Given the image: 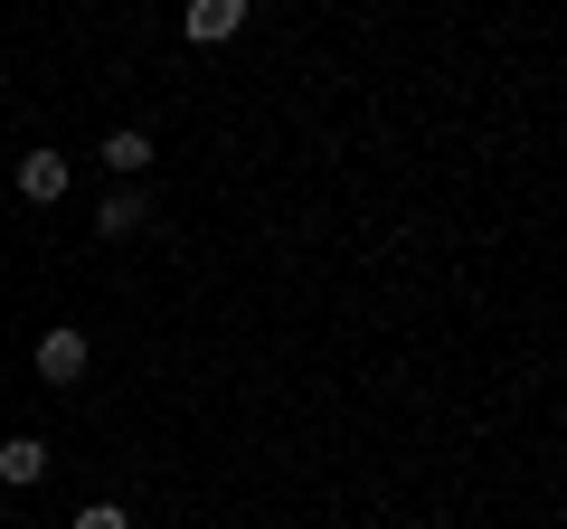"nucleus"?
<instances>
[{
  "label": "nucleus",
  "instance_id": "nucleus-1",
  "mask_svg": "<svg viewBox=\"0 0 567 529\" xmlns=\"http://www.w3.org/2000/svg\"><path fill=\"white\" fill-rule=\"evenodd\" d=\"M85 360H95V350H85V331H76V322L39 331V378H48V387H76V378H85Z\"/></svg>",
  "mask_w": 567,
  "mask_h": 529
},
{
  "label": "nucleus",
  "instance_id": "nucleus-2",
  "mask_svg": "<svg viewBox=\"0 0 567 529\" xmlns=\"http://www.w3.org/2000/svg\"><path fill=\"white\" fill-rule=\"evenodd\" d=\"M181 29H189L199 48H218V39H237V29H246V0H189Z\"/></svg>",
  "mask_w": 567,
  "mask_h": 529
},
{
  "label": "nucleus",
  "instance_id": "nucleus-3",
  "mask_svg": "<svg viewBox=\"0 0 567 529\" xmlns=\"http://www.w3.org/2000/svg\"><path fill=\"white\" fill-rule=\"evenodd\" d=\"M66 180H76V170H66V152H20V199H66Z\"/></svg>",
  "mask_w": 567,
  "mask_h": 529
},
{
  "label": "nucleus",
  "instance_id": "nucleus-4",
  "mask_svg": "<svg viewBox=\"0 0 567 529\" xmlns=\"http://www.w3.org/2000/svg\"><path fill=\"white\" fill-rule=\"evenodd\" d=\"M48 473V445L39 435H10V445H0V491H29Z\"/></svg>",
  "mask_w": 567,
  "mask_h": 529
},
{
  "label": "nucleus",
  "instance_id": "nucleus-5",
  "mask_svg": "<svg viewBox=\"0 0 567 529\" xmlns=\"http://www.w3.org/2000/svg\"><path fill=\"white\" fill-rule=\"evenodd\" d=\"M104 170H123V180H142V170H152V133H142V123H123V133H104Z\"/></svg>",
  "mask_w": 567,
  "mask_h": 529
},
{
  "label": "nucleus",
  "instance_id": "nucleus-6",
  "mask_svg": "<svg viewBox=\"0 0 567 529\" xmlns=\"http://www.w3.org/2000/svg\"><path fill=\"white\" fill-rule=\"evenodd\" d=\"M95 227L104 237H142V227H152V199H142V189H114V199L95 208Z\"/></svg>",
  "mask_w": 567,
  "mask_h": 529
},
{
  "label": "nucleus",
  "instance_id": "nucleus-7",
  "mask_svg": "<svg viewBox=\"0 0 567 529\" xmlns=\"http://www.w3.org/2000/svg\"><path fill=\"white\" fill-rule=\"evenodd\" d=\"M66 529H133V510H123V501H85Z\"/></svg>",
  "mask_w": 567,
  "mask_h": 529
},
{
  "label": "nucleus",
  "instance_id": "nucleus-8",
  "mask_svg": "<svg viewBox=\"0 0 567 529\" xmlns=\"http://www.w3.org/2000/svg\"><path fill=\"white\" fill-rule=\"evenodd\" d=\"M0 520H10V491H0Z\"/></svg>",
  "mask_w": 567,
  "mask_h": 529
}]
</instances>
